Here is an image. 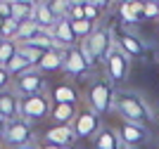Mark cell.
I'll return each mask as SVG.
<instances>
[{"label":"cell","instance_id":"1","mask_svg":"<svg viewBox=\"0 0 159 149\" xmlns=\"http://www.w3.org/2000/svg\"><path fill=\"white\" fill-rule=\"evenodd\" d=\"M114 111L121 116V121H128V123H140L147 125L157 121V114L150 107L143 95L138 90H119L116 92V104H114Z\"/></svg>","mask_w":159,"mask_h":149},{"label":"cell","instance_id":"2","mask_svg":"<svg viewBox=\"0 0 159 149\" xmlns=\"http://www.w3.org/2000/svg\"><path fill=\"white\" fill-rule=\"evenodd\" d=\"M116 85L109 81L107 76H95L90 78L86 90V102L88 107L100 114V116H107L109 111H114V104H116Z\"/></svg>","mask_w":159,"mask_h":149},{"label":"cell","instance_id":"3","mask_svg":"<svg viewBox=\"0 0 159 149\" xmlns=\"http://www.w3.org/2000/svg\"><path fill=\"white\" fill-rule=\"evenodd\" d=\"M83 45L88 47V52H90V57H93L95 64L105 66V62H107V57H109L112 47L116 45V36H114L112 28H107V26H98L93 36H90L88 40H83Z\"/></svg>","mask_w":159,"mask_h":149},{"label":"cell","instance_id":"4","mask_svg":"<svg viewBox=\"0 0 159 149\" xmlns=\"http://www.w3.org/2000/svg\"><path fill=\"white\" fill-rule=\"evenodd\" d=\"M12 92L19 99L26 97H36V95H48V81L45 73H40L38 69H31L29 73L14 78L12 81Z\"/></svg>","mask_w":159,"mask_h":149},{"label":"cell","instance_id":"5","mask_svg":"<svg viewBox=\"0 0 159 149\" xmlns=\"http://www.w3.org/2000/svg\"><path fill=\"white\" fill-rule=\"evenodd\" d=\"M131 64H133V59L119 45H114L112 52H109V57H107V62H105V76L114 85H121L128 78V73H131Z\"/></svg>","mask_w":159,"mask_h":149},{"label":"cell","instance_id":"6","mask_svg":"<svg viewBox=\"0 0 159 149\" xmlns=\"http://www.w3.org/2000/svg\"><path fill=\"white\" fill-rule=\"evenodd\" d=\"M71 128H74V133H76L79 140H95L98 133L105 128V125H102V116L95 114L90 107H86V109L79 111V116H76Z\"/></svg>","mask_w":159,"mask_h":149},{"label":"cell","instance_id":"7","mask_svg":"<svg viewBox=\"0 0 159 149\" xmlns=\"http://www.w3.org/2000/svg\"><path fill=\"white\" fill-rule=\"evenodd\" d=\"M2 142H5V147H12V149H21V147L33 144V128H31V123L24 121V118H17V121H12V123H7Z\"/></svg>","mask_w":159,"mask_h":149},{"label":"cell","instance_id":"8","mask_svg":"<svg viewBox=\"0 0 159 149\" xmlns=\"http://www.w3.org/2000/svg\"><path fill=\"white\" fill-rule=\"evenodd\" d=\"M50 111H52V99L50 95H36V97H26L21 99V118L33 123V121H43V118H50Z\"/></svg>","mask_w":159,"mask_h":149},{"label":"cell","instance_id":"9","mask_svg":"<svg viewBox=\"0 0 159 149\" xmlns=\"http://www.w3.org/2000/svg\"><path fill=\"white\" fill-rule=\"evenodd\" d=\"M116 133H119L124 147H128V149L143 147V144H147L150 140H152V133H150V128H147V125L128 123V121H121V125L116 128Z\"/></svg>","mask_w":159,"mask_h":149},{"label":"cell","instance_id":"10","mask_svg":"<svg viewBox=\"0 0 159 149\" xmlns=\"http://www.w3.org/2000/svg\"><path fill=\"white\" fill-rule=\"evenodd\" d=\"M116 45L121 47V50L126 52L131 59H138V57H143L150 47H147V43L143 38H140L135 31H131V28H121L119 31V36H116Z\"/></svg>","mask_w":159,"mask_h":149},{"label":"cell","instance_id":"11","mask_svg":"<svg viewBox=\"0 0 159 149\" xmlns=\"http://www.w3.org/2000/svg\"><path fill=\"white\" fill-rule=\"evenodd\" d=\"M62 71L69 73L71 78H81V76H88L93 69L88 66L86 57L81 55L79 45H76V47H69V50H64V69H62Z\"/></svg>","mask_w":159,"mask_h":149},{"label":"cell","instance_id":"12","mask_svg":"<svg viewBox=\"0 0 159 149\" xmlns=\"http://www.w3.org/2000/svg\"><path fill=\"white\" fill-rule=\"evenodd\" d=\"M50 36L57 43V50H69V47H76L79 40H76V33H74V26L69 19H62L55 24V28L50 31Z\"/></svg>","mask_w":159,"mask_h":149},{"label":"cell","instance_id":"13","mask_svg":"<svg viewBox=\"0 0 159 149\" xmlns=\"http://www.w3.org/2000/svg\"><path fill=\"white\" fill-rule=\"evenodd\" d=\"M0 118L12 123L17 118H21V99L14 92H0Z\"/></svg>","mask_w":159,"mask_h":149},{"label":"cell","instance_id":"14","mask_svg":"<svg viewBox=\"0 0 159 149\" xmlns=\"http://www.w3.org/2000/svg\"><path fill=\"white\" fill-rule=\"evenodd\" d=\"M76 140H79V137H76V133H74L71 125H52V128L45 130V142L57 144V147L71 149V144L76 142Z\"/></svg>","mask_w":159,"mask_h":149},{"label":"cell","instance_id":"15","mask_svg":"<svg viewBox=\"0 0 159 149\" xmlns=\"http://www.w3.org/2000/svg\"><path fill=\"white\" fill-rule=\"evenodd\" d=\"M79 116V107L76 104H52L50 118L55 121V125H74Z\"/></svg>","mask_w":159,"mask_h":149},{"label":"cell","instance_id":"16","mask_svg":"<svg viewBox=\"0 0 159 149\" xmlns=\"http://www.w3.org/2000/svg\"><path fill=\"white\" fill-rule=\"evenodd\" d=\"M52 104H79V92L71 83H57L50 90Z\"/></svg>","mask_w":159,"mask_h":149},{"label":"cell","instance_id":"17","mask_svg":"<svg viewBox=\"0 0 159 149\" xmlns=\"http://www.w3.org/2000/svg\"><path fill=\"white\" fill-rule=\"evenodd\" d=\"M93 149H124V142H121L119 133L114 128H102L98 133V137L93 140Z\"/></svg>","mask_w":159,"mask_h":149},{"label":"cell","instance_id":"18","mask_svg":"<svg viewBox=\"0 0 159 149\" xmlns=\"http://www.w3.org/2000/svg\"><path fill=\"white\" fill-rule=\"evenodd\" d=\"M33 21H36V24H38L45 33H50V31L55 28V24H57V17L52 14V10H50V5H48V2H36Z\"/></svg>","mask_w":159,"mask_h":149},{"label":"cell","instance_id":"19","mask_svg":"<svg viewBox=\"0 0 159 149\" xmlns=\"http://www.w3.org/2000/svg\"><path fill=\"white\" fill-rule=\"evenodd\" d=\"M36 69L40 73H50V71L64 69V50H52V52H48V55H43V59L38 62Z\"/></svg>","mask_w":159,"mask_h":149},{"label":"cell","instance_id":"20","mask_svg":"<svg viewBox=\"0 0 159 149\" xmlns=\"http://www.w3.org/2000/svg\"><path fill=\"white\" fill-rule=\"evenodd\" d=\"M109 10V5L107 2H102V0H90V2H83V17H86L88 21H93V24L100 26V19H102V14Z\"/></svg>","mask_w":159,"mask_h":149},{"label":"cell","instance_id":"21","mask_svg":"<svg viewBox=\"0 0 159 149\" xmlns=\"http://www.w3.org/2000/svg\"><path fill=\"white\" fill-rule=\"evenodd\" d=\"M119 14L124 19V24L128 26L138 24L140 17H143V2H124V5H119Z\"/></svg>","mask_w":159,"mask_h":149},{"label":"cell","instance_id":"22","mask_svg":"<svg viewBox=\"0 0 159 149\" xmlns=\"http://www.w3.org/2000/svg\"><path fill=\"white\" fill-rule=\"evenodd\" d=\"M71 26H74V33H76V40H79V43L88 40V38L95 33V28H98V24H93V21H88V19L71 21Z\"/></svg>","mask_w":159,"mask_h":149},{"label":"cell","instance_id":"23","mask_svg":"<svg viewBox=\"0 0 159 149\" xmlns=\"http://www.w3.org/2000/svg\"><path fill=\"white\" fill-rule=\"evenodd\" d=\"M17 52H19L17 40H0V66H7L17 57Z\"/></svg>","mask_w":159,"mask_h":149},{"label":"cell","instance_id":"24","mask_svg":"<svg viewBox=\"0 0 159 149\" xmlns=\"http://www.w3.org/2000/svg\"><path fill=\"white\" fill-rule=\"evenodd\" d=\"M52 14L57 17V21L62 19H69V12H71V2H62V0H55V2H48Z\"/></svg>","mask_w":159,"mask_h":149},{"label":"cell","instance_id":"25","mask_svg":"<svg viewBox=\"0 0 159 149\" xmlns=\"http://www.w3.org/2000/svg\"><path fill=\"white\" fill-rule=\"evenodd\" d=\"M143 19H159V2H143Z\"/></svg>","mask_w":159,"mask_h":149},{"label":"cell","instance_id":"26","mask_svg":"<svg viewBox=\"0 0 159 149\" xmlns=\"http://www.w3.org/2000/svg\"><path fill=\"white\" fill-rule=\"evenodd\" d=\"M81 19H86L83 17V2H71V12H69V21H81Z\"/></svg>","mask_w":159,"mask_h":149},{"label":"cell","instance_id":"27","mask_svg":"<svg viewBox=\"0 0 159 149\" xmlns=\"http://www.w3.org/2000/svg\"><path fill=\"white\" fill-rule=\"evenodd\" d=\"M12 12H14V2H5L0 0V19H12Z\"/></svg>","mask_w":159,"mask_h":149},{"label":"cell","instance_id":"28","mask_svg":"<svg viewBox=\"0 0 159 149\" xmlns=\"http://www.w3.org/2000/svg\"><path fill=\"white\" fill-rule=\"evenodd\" d=\"M10 83H12V76L7 73V69H5V66H0V92H7Z\"/></svg>","mask_w":159,"mask_h":149},{"label":"cell","instance_id":"29","mask_svg":"<svg viewBox=\"0 0 159 149\" xmlns=\"http://www.w3.org/2000/svg\"><path fill=\"white\" fill-rule=\"evenodd\" d=\"M38 149H66V147H57V144H50V142H45V140H43V142L38 144Z\"/></svg>","mask_w":159,"mask_h":149},{"label":"cell","instance_id":"30","mask_svg":"<svg viewBox=\"0 0 159 149\" xmlns=\"http://www.w3.org/2000/svg\"><path fill=\"white\" fill-rule=\"evenodd\" d=\"M5 130H7V121H2V118H0V140L5 137Z\"/></svg>","mask_w":159,"mask_h":149},{"label":"cell","instance_id":"31","mask_svg":"<svg viewBox=\"0 0 159 149\" xmlns=\"http://www.w3.org/2000/svg\"><path fill=\"white\" fill-rule=\"evenodd\" d=\"M21 149H38L36 144H29V147H21Z\"/></svg>","mask_w":159,"mask_h":149},{"label":"cell","instance_id":"32","mask_svg":"<svg viewBox=\"0 0 159 149\" xmlns=\"http://www.w3.org/2000/svg\"><path fill=\"white\" fill-rule=\"evenodd\" d=\"M154 57H157V62H159V50H157V55H154Z\"/></svg>","mask_w":159,"mask_h":149},{"label":"cell","instance_id":"33","mask_svg":"<svg viewBox=\"0 0 159 149\" xmlns=\"http://www.w3.org/2000/svg\"><path fill=\"white\" fill-rule=\"evenodd\" d=\"M124 149H128V147H124Z\"/></svg>","mask_w":159,"mask_h":149},{"label":"cell","instance_id":"34","mask_svg":"<svg viewBox=\"0 0 159 149\" xmlns=\"http://www.w3.org/2000/svg\"><path fill=\"white\" fill-rule=\"evenodd\" d=\"M0 40H2V38H0Z\"/></svg>","mask_w":159,"mask_h":149}]
</instances>
